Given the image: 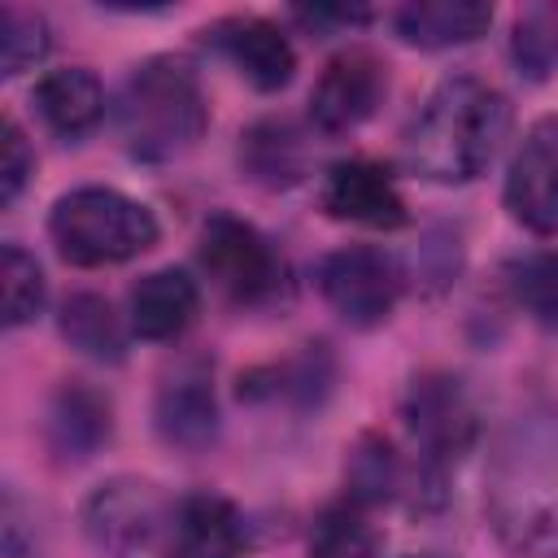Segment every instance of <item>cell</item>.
Segmentation results:
<instances>
[{
    "label": "cell",
    "mask_w": 558,
    "mask_h": 558,
    "mask_svg": "<svg viewBox=\"0 0 558 558\" xmlns=\"http://www.w3.org/2000/svg\"><path fill=\"white\" fill-rule=\"evenodd\" d=\"M344 480H349V501L379 506V501L397 497V488H401V462H397V453H392V445L384 436H362L353 445V453H349Z\"/></svg>",
    "instance_id": "obj_23"
},
{
    "label": "cell",
    "mask_w": 558,
    "mask_h": 558,
    "mask_svg": "<svg viewBox=\"0 0 558 558\" xmlns=\"http://www.w3.org/2000/svg\"><path fill=\"white\" fill-rule=\"evenodd\" d=\"M379 536L366 519V506L336 501L310 527V558H375Z\"/></svg>",
    "instance_id": "obj_21"
},
{
    "label": "cell",
    "mask_w": 558,
    "mask_h": 558,
    "mask_svg": "<svg viewBox=\"0 0 558 558\" xmlns=\"http://www.w3.org/2000/svg\"><path fill=\"white\" fill-rule=\"evenodd\" d=\"M240 166L266 187H292L305 174V148L288 122L266 118L240 135Z\"/></svg>",
    "instance_id": "obj_19"
},
{
    "label": "cell",
    "mask_w": 558,
    "mask_h": 558,
    "mask_svg": "<svg viewBox=\"0 0 558 558\" xmlns=\"http://www.w3.org/2000/svg\"><path fill=\"white\" fill-rule=\"evenodd\" d=\"M405 558H432V554H405Z\"/></svg>",
    "instance_id": "obj_29"
},
{
    "label": "cell",
    "mask_w": 558,
    "mask_h": 558,
    "mask_svg": "<svg viewBox=\"0 0 558 558\" xmlns=\"http://www.w3.org/2000/svg\"><path fill=\"white\" fill-rule=\"evenodd\" d=\"M314 283L349 327H379L401 296V266L384 248L349 244L318 262Z\"/></svg>",
    "instance_id": "obj_6"
},
{
    "label": "cell",
    "mask_w": 558,
    "mask_h": 558,
    "mask_svg": "<svg viewBox=\"0 0 558 558\" xmlns=\"http://www.w3.org/2000/svg\"><path fill=\"white\" fill-rule=\"evenodd\" d=\"M201 266L240 305H262L283 288V262L275 244L235 214H214L201 227Z\"/></svg>",
    "instance_id": "obj_5"
},
{
    "label": "cell",
    "mask_w": 558,
    "mask_h": 558,
    "mask_svg": "<svg viewBox=\"0 0 558 558\" xmlns=\"http://www.w3.org/2000/svg\"><path fill=\"white\" fill-rule=\"evenodd\" d=\"M113 432L109 401L87 384H65L48 410V440L61 458H92Z\"/></svg>",
    "instance_id": "obj_18"
},
{
    "label": "cell",
    "mask_w": 558,
    "mask_h": 558,
    "mask_svg": "<svg viewBox=\"0 0 558 558\" xmlns=\"http://www.w3.org/2000/svg\"><path fill=\"white\" fill-rule=\"evenodd\" d=\"M0 283H4V323L9 327H22L44 310V270L22 244H4Z\"/></svg>",
    "instance_id": "obj_25"
},
{
    "label": "cell",
    "mask_w": 558,
    "mask_h": 558,
    "mask_svg": "<svg viewBox=\"0 0 558 558\" xmlns=\"http://www.w3.org/2000/svg\"><path fill=\"white\" fill-rule=\"evenodd\" d=\"M157 427L170 445L183 449H201L214 432H218V405H214V388H209V371L201 362L179 366L161 392H157Z\"/></svg>",
    "instance_id": "obj_15"
},
{
    "label": "cell",
    "mask_w": 558,
    "mask_h": 558,
    "mask_svg": "<svg viewBox=\"0 0 558 558\" xmlns=\"http://www.w3.org/2000/svg\"><path fill=\"white\" fill-rule=\"evenodd\" d=\"M61 336L70 340V349H78L96 362H122V349H126L113 305L96 292H74L61 305Z\"/></svg>",
    "instance_id": "obj_20"
},
{
    "label": "cell",
    "mask_w": 558,
    "mask_h": 558,
    "mask_svg": "<svg viewBox=\"0 0 558 558\" xmlns=\"http://www.w3.org/2000/svg\"><path fill=\"white\" fill-rule=\"evenodd\" d=\"M392 26L414 48H453L480 39L493 26V9L480 0H418L397 9Z\"/></svg>",
    "instance_id": "obj_17"
},
{
    "label": "cell",
    "mask_w": 558,
    "mask_h": 558,
    "mask_svg": "<svg viewBox=\"0 0 558 558\" xmlns=\"http://www.w3.org/2000/svg\"><path fill=\"white\" fill-rule=\"evenodd\" d=\"M0 48H4V74H22L26 65H35L48 52V26L39 13L26 9H4V31H0Z\"/></svg>",
    "instance_id": "obj_26"
},
{
    "label": "cell",
    "mask_w": 558,
    "mask_h": 558,
    "mask_svg": "<svg viewBox=\"0 0 558 558\" xmlns=\"http://www.w3.org/2000/svg\"><path fill=\"white\" fill-rule=\"evenodd\" d=\"M31 170H35V157L26 148V135H22V126L13 118H4V170H0V179H4V205L17 201V192H22V183H26Z\"/></svg>",
    "instance_id": "obj_27"
},
{
    "label": "cell",
    "mask_w": 558,
    "mask_h": 558,
    "mask_svg": "<svg viewBox=\"0 0 558 558\" xmlns=\"http://www.w3.org/2000/svg\"><path fill=\"white\" fill-rule=\"evenodd\" d=\"M318 201L336 222H357V227H375V231H392L405 222V196H401L397 179L371 157L336 161L323 179Z\"/></svg>",
    "instance_id": "obj_10"
},
{
    "label": "cell",
    "mask_w": 558,
    "mask_h": 558,
    "mask_svg": "<svg viewBox=\"0 0 558 558\" xmlns=\"http://www.w3.org/2000/svg\"><path fill=\"white\" fill-rule=\"evenodd\" d=\"M201 310V292H196V279L187 270H153L144 275L131 296H126V314H131V331L140 340H174L192 327Z\"/></svg>",
    "instance_id": "obj_14"
},
{
    "label": "cell",
    "mask_w": 558,
    "mask_h": 558,
    "mask_svg": "<svg viewBox=\"0 0 558 558\" xmlns=\"http://www.w3.org/2000/svg\"><path fill=\"white\" fill-rule=\"evenodd\" d=\"M510 52H514V65L536 83L558 74V4H527L514 17Z\"/></svg>",
    "instance_id": "obj_24"
},
{
    "label": "cell",
    "mask_w": 558,
    "mask_h": 558,
    "mask_svg": "<svg viewBox=\"0 0 558 558\" xmlns=\"http://www.w3.org/2000/svg\"><path fill=\"white\" fill-rule=\"evenodd\" d=\"M244 519L218 493H192L170 514V558H240Z\"/></svg>",
    "instance_id": "obj_13"
},
{
    "label": "cell",
    "mask_w": 558,
    "mask_h": 558,
    "mask_svg": "<svg viewBox=\"0 0 558 558\" xmlns=\"http://www.w3.org/2000/svg\"><path fill=\"white\" fill-rule=\"evenodd\" d=\"M506 209L532 235H558V118H541L519 140L506 170Z\"/></svg>",
    "instance_id": "obj_7"
},
{
    "label": "cell",
    "mask_w": 558,
    "mask_h": 558,
    "mask_svg": "<svg viewBox=\"0 0 558 558\" xmlns=\"http://www.w3.org/2000/svg\"><path fill=\"white\" fill-rule=\"evenodd\" d=\"M484 514L519 558H558V401L514 410L488 453Z\"/></svg>",
    "instance_id": "obj_1"
},
{
    "label": "cell",
    "mask_w": 558,
    "mask_h": 558,
    "mask_svg": "<svg viewBox=\"0 0 558 558\" xmlns=\"http://www.w3.org/2000/svg\"><path fill=\"white\" fill-rule=\"evenodd\" d=\"M205 92L187 61L148 57L126 74L118 96V131L131 157L174 161L205 135Z\"/></svg>",
    "instance_id": "obj_3"
},
{
    "label": "cell",
    "mask_w": 558,
    "mask_h": 558,
    "mask_svg": "<svg viewBox=\"0 0 558 558\" xmlns=\"http://www.w3.org/2000/svg\"><path fill=\"white\" fill-rule=\"evenodd\" d=\"M35 109L44 118L48 131L65 135V140H78L87 135L100 118H105V87L92 70L83 65H65V70H48L39 83H35Z\"/></svg>",
    "instance_id": "obj_16"
},
{
    "label": "cell",
    "mask_w": 558,
    "mask_h": 558,
    "mask_svg": "<svg viewBox=\"0 0 558 558\" xmlns=\"http://www.w3.org/2000/svg\"><path fill=\"white\" fill-rule=\"evenodd\" d=\"M296 17L305 26H349V22H366V9H331V4H314V9H296Z\"/></svg>",
    "instance_id": "obj_28"
},
{
    "label": "cell",
    "mask_w": 558,
    "mask_h": 558,
    "mask_svg": "<svg viewBox=\"0 0 558 558\" xmlns=\"http://www.w3.org/2000/svg\"><path fill=\"white\" fill-rule=\"evenodd\" d=\"M83 523L100 545H109L118 554H135L153 541V532L161 523V506H157V493L148 484L113 480V484H100L87 497Z\"/></svg>",
    "instance_id": "obj_12"
},
{
    "label": "cell",
    "mask_w": 558,
    "mask_h": 558,
    "mask_svg": "<svg viewBox=\"0 0 558 558\" xmlns=\"http://www.w3.org/2000/svg\"><path fill=\"white\" fill-rule=\"evenodd\" d=\"M510 131V105L484 78H445L405 126V161L432 183H471Z\"/></svg>",
    "instance_id": "obj_2"
},
{
    "label": "cell",
    "mask_w": 558,
    "mask_h": 558,
    "mask_svg": "<svg viewBox=\"0 0 558 558\" xmlns=\"http://www.w3.org/2000/svg\"><path fill=\"white\" fill-rule=\"evenodd\" d=\"M405 427L427 466H445L475 440V405L453 375H423L405 392Z\"/></svg>",
    "instance_id": "obj_8"
},
{
    "label": "cell",
    "mask_w": 558,
    "mask_h": 558,
    "mask_svg": "<svg viewBox=\"0 0 558 558\" xmlns=\"http://www.w3.org/2000/svg\"><path fill=\"white\" fill-rule=\"evenodd\" d=\"M48 235L70 266H118L157 244V218L118 187H74L52 205Z\"/></svg>",
    "instance_id": "obj_4"
},
{
    "label": "cell",
    "mask_w": 558,
    "mask_h": 558,
    "mask_svg": "<svg viewBox=\"0 0 558 558\" xmlns=\"http://www.w3.org/2000/svg\"><path fill=\"white\" fill-rule=\"evenodd\" d=\"M506 288L519 310H527L545 327H558V248L514 257L506 266Z\"/></svg>",
    "instance_id": "obj_22"
},
{
    "label": "cell",
    "mask_w": 558,
    "mask_h": 558,
    "mask_svg": "<svg viewBox=\"0 0 558 558\" xmlns=\"http://www.w3.org/2000/svg\"><path fill=\"white\" fill-rule=\"evenodd\" d=\"M384 87H388L384 65L366 48H349L323 65V74L310 92V122L323 135H344L375 113Z\"/></svg>",
    "instance_id": "obj_9"
},
{
    "label": "cell",
    "mask_w": 558,
    "mask_h": 558,
    "mask_svg": "<svg viewBox=\"0 0 558 558\" xmlns=\"http://www.w3.org/2000/svg\"><path fill=\"white\" fill-rule=\"evenodd\" d=\"M205 44H214L257 92H279L292 83L296 52L288 35L266 17H227L205 31Z\"/></svg>",
    "instance_id": "obj_11"
}]
</instances>
